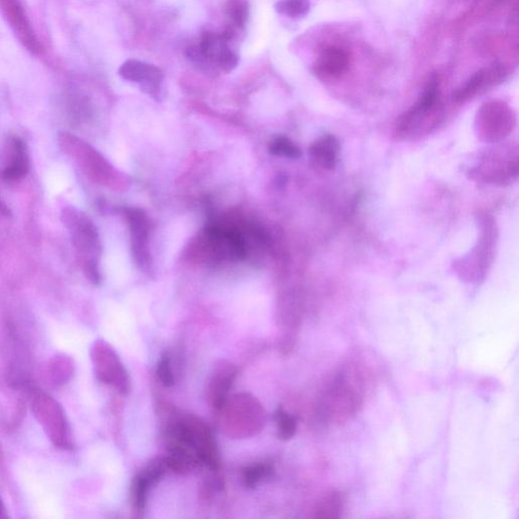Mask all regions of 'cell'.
I'll list each match as a JSON object with an SVG mask.
<instances>
[{
  "label": "cell",
  "instance_id": "19",
  "mask_svg": "<svg viewBox=\"0 0 519 519\" xmlns=\"http://www.w3.org/2000/svg\"><path fill=\"white\" fill-rule=\"evenodd\" d=\"M345 507V497L342 492L333 491L324 497L314 510L315 518H340Z\"/></svg>",
  "mask_w": 519,
  "mask_h": 519
},
{
  "label": "cell",
  "instance_id": "10",
  "mask_svg": "<svg viewBox=\"0 0 519 519\" xmlns=\"http://www.w3.org/2000/svg\"><path fill=\"white\" fill-rule=\"evenodd\" d=\"M118 75L125 81L136 84L152 98L160 99L165 81V74L160 67L145 61L129 59L120 66Z\"/></svg>",
  "mask_w": 519,
  "mask_h": 519
},
{
  "label": "cell",
  "instance_id": "12",
  "mask_svg": "<svg viewBox=\"0 0 519 519\" xmlns=\"http://www.w3.org/2000/svg\"><path fill=\"white\" fill-rule=\"evenodd\" d=\"M506 76V69L501 65L481 69L454 93L453 100L456 104L467 103L503 83Z\"/></svg>",
  "mask_w": 519,
  "mask_h": 519
},
{
  "label": "cell",
  "instance_id": "5",
  "mask_svg": "<svg viewBox=\"0 0 519 519\" xmlns=\"http://www.w3.org/2000/svg\"><path fill=\"white\" fill-rule=\"evenodd\" d=\"M467 175L472 181L490 186L505 187L515 183L518 178L517 144L487 149L469 169Z\"/></svg>",
  "mask_w": 519,
  "mask_h": 519
},
{
  "label": "cell",
  "instance_id": "9",
  "mask_svg": "<svg viewBox=\"0 0 519 519\" xmlns=\"http://www.w3.org/2000/svg\"><path fill=\"white\" fill-rule=\"evenodd\" d=\"M205 240L208 251L218 259L239 262L247 256L244 236L235 228L209 226L205 232Z\"/></svg>",
  "mask_w": 519,
  "mask_h": 519
},
{
  "label": "cell",
  "instance_id": "1",
  "mask_svg": "<svg viewBox=\"0 0 519 519\" xmlns=\"http://www.w3.org/2000/svg\"><path fill=\"white\" fill-rule=\"evenodd\" d=\"M377 367L363 352L349 355L324 383L320 397L324 424L339 426L354 419L364 408L376 384Z\"/></svg>",
  "mask_w": 519,
  "mask_h": 519
},
{
  "label": "cell",
  "instance_id": "8",
  "mask_svg": "<svg viewBox=\"0 0 519 519\" xmlns=\"http://www.w3.org/2000/svg\"><path fill=\"white\" fill-rule=\"evenodd\" d=\"M0 13L22 45L34 55H40L43 46L26 13L23 0H0Z\"/></svg>",
  "mask_w": 519,
  "mask_h": 519
},
{
  "label": "cell",
  "instance_id": "2",
  "mask_svg": "<svg viewBox=\"0 0 519 519\" xmlns=\"http://www.w3.org/2000/svg\"><path fill=\"white\" fill-rule=\"evenodd\" d=\"M478 237L464 256L453 263V270L464 283L479 285L485 281L496 257L499 228L494 215L480 211L476 215Z\"/></svg>",
  "mask_w": 519,
  "mask_h": 519
},
{
  "label": "cell",
  "instance_id": "23",
  "mask_svg": "<svg viewBox=\"0 0 519 519\" xmlns=\"http://www.w3.org/2000/svg\"><path fill=\"white\" fill-rule=\"evenodd\" d=\"M275 421L278 428V437L283 441L292 439L297 428L296 420L284 408H278L275 412Z\"/></svg>",
  "mask_w": 519,
  "mask_h": 519
},
{
  "label": "cell",
  "instance_id": "21",
  "mask_svg": "<svg viewBox=\"0 0 519 519\" xmlns=\"http://www.w3.org/2000/svg\"><path fill=\"white\" fill-rule=\"evenodd\" d=\"M274 7L279 15L290 17V19H298L309 14L311 2L310 0H278Z\"/></svg>",
  "mask_w": 519,
  "mask_h": 519
},
{
  "label": "cell",
  "instance_id": "3",
  "mask_svg": "<svg viewBox=\"0 0 519 519\" xmlns=\"http://www.w3.org/2000/svg\"><path fill=\"white\" fill-rule=\"evenodd\" d=\"M439 85L437 76L430 78L420 99L395 123V138L413 142L433 134L442 125L444 112Z\"/></svg>",
  "mask_w": 519,
  "mask_h": 519
},
{
  "label": "cell",
  "instance_id": "17",
  "mask_svg": "<svg viewBox=\"0 0 519 519\" xmlns=\"http://www.w3.org/2000/svg\"><path fill=\"white\" fill-rule=\"evenodd\" d=\"M225 14L227 17V25L224 32L233 41L240 38L249 21L250 5L248 0H226Z\"/></svg>",
  "mask_w": 519,
  "mask_h": 519
},
{
  "label": "cell",
  "instance_id": "20",
  "mask_svg": "<svg viewBox=\"0 0 519 519\" xmlns=\"http://www.w3.org/2000/svg\"><path fill=\"white\" fill-rule=\"evenodd\" d=\"M274 469L270 464H257L245 467L242 473V480L245 487L253 489L264 479L272 477Z\"/></svg>",
  "mask_w": 519,
  "mask_h": 519
},
{
  "label": "cell",
  "instance_id": "18",
  "mask_svg": "<svg viewBox=\"0 0 519 519\" xmlns=\"http://www.w3.org/2000/svg\"><path fill=\"white\" fill-rule=\"evenodd\" d=\"M13 151L11 163L8 164L3 175L7 181L20 180L29 171V157L23 140L14 139Z\"/></svg>",
  "mask_w": 519,
  "mask_h": 519
},
{
  "label": "cell",
  "instance_id": "16",
  "mask_svg": "<svg viewBox=\"0 0 519 519\" xmlns=\"http://www.w3.org/2000/svg\"><path fill=\"white\" fill-rule=\"evenodd\" d=\"M341 154L338 138L333 135H324L316 139L310 147V155L315 165L323 170L336 168Z\"/></svg>",
  "mask_w": 519,
  "mask_h": 519
},
{
  "label": "cell",
  "instance_id": "11",
  "mask_svg": "<svg viewBox=\"0 0 519 519\" xmlns=\"http://www.w3.org/2000/svg\"><path fill=\"white\" fill-rule=\"evenodd\" d=\"M94 359L96 375L103 383L116 386L121 393L129 391L128 374L113 349L103 342L96 343Z\"/></svg>",
  "mask_w": 519,
  "mask_h": 519
},
{
  "label": "cell",
  "instance_id": "25",
  "mask_svg": "<svg viewBox=\"0 0 519 519\" xmlns=\"http://www.w3.org/2000/svg\"><path fill=\"white\" fill-rule=\"evenodd\" d=\"M166 470H170L168 463H166V460L157 459L152 463H149L146 469L142 474L149 482V484H151V485L153 486L154 484L160 481L164 477V474L166 473Z\"/></svg>",
  "mask_w": 519,
  "mask_h": 519
},
{
  "label": "cell",
  "instance_id": "26",
  "mask_svg": "<svg viewBox=\"0 0 519 519\" xmlns=\"http://www.w3.org/2000/svg\"><path fill=\"white\" fill-rule=\"evenodd\" d=\"M156 374L162 384L166 386V388H171V386H173L175 380L172 371L171 358L168 354H163L160 360H158Z\"/></svg>",
  "mask_w": 519,
  "mask_h": 519
},
{
  "label": "cell",
  "instance_id": "13",
  "mask_svg": "<svg viewBox=\"0 0 519 519\" xmlns=\"http://www.w3.org/2000/svg\"><path fill=\"white\" fill-rule=\"evenodd\" d=\"M125 215L131 234L132 251L138 265L147 266L149 263L148 251V221L143 210L127 208Z\"/></svg>",
  "mask_w": 519,
  "mask_h": 519
},
{
  "label": "cell",
  "instance_id": "22",
  "mask_svg": "<svg viewBox=\"0 0 519 519\" xmlns=\"http://www.w3.org/2000/svg\"><path fill=\"white\" fill-rule=\"evenodd\" d=\"M269 153L274 156L294 158V160L302 156L301 149L292 140L284 136L272 140L269 145Z\"/></svg>",
  "mask_w": 519,
  "mask_h": 519
},
{
  "label": "cell",
  "instance_id": "6",
  "mask_svg": "<svg viewBox=\"0 0 519 519\" xmlns=\"http://www.w3.org/2000/svg\"><path fill=\"white\" fill-rule=\"evenodd\" d=\"M517 125L515 111L504 101L483 104L474 118V134L480 142L498 145L513 134Z\"/></svg>",
  "mask_w": 519,
  "mask_h": 519
},
{
  "label": "cell",
  "instance_id": "15",
  "mask_svg": "<svg viewBox=\"0 0 519 519\" xmlns=\"http://www.w3.org/2000/svg\"><path fill=\"white\" fill-rule=\"evenodd\" d=\"M236 373V368L232 364L223 362L216 365L209 386V397L216 409L221 410L225 404Z\"/></svg>",
  "mask_w": 519,
  "mask_h": 519
},
{
  "label": "cell",
  "instance_id": "24",
  "mask_svg": "<svg viewBox=\"0 0 519 519\" xmlns=\"http://www.w3.org/2000/svg\"><path fill=\"white\" fill-rule=\"evenodd\" d=\"M151 484L143 474H138L132 483V500L137 509H145L147 501V494Z\"/></svg>",
  "mask_w": 519,
  "mask_h": 519
},
{
  "label": "cell",
  "instance_id": "4",
  "mask_svg": "<svg viewBox=\"0 0 519 519\" xmlns=\"http://www.w3.org/2000/svg\"><path fill=\"white\" fill-rule=\"evenodd\" d=\"M232 41L224 31H205L187 49V58L200 72L231 74L240 63V56L231 46Z\"/></svg>",
  "mask_w": 519,
  "mask_h": 519
},
{
  "label": "cell",
  "instance_id": "14",
  "mask_svg": "<svg viewBox=\"0 0 519 519\" xmlns=\"http://www.w3.org/2000/svg\"><path fill=\"white\" fill-rule=\"evenodd\" d=\"M350 65L348 52L339 46L325 47L316 59L314 72L325 79H336L347 73Z\"/></svg>",
  "mask_w": 519,
  "mask_h": 519
},
{
  "label": "cell",
  "instance_id": "7",
  "mask_svg": "<svg viewBox=\"0 0 519 519\" xmlns=\"http://www.w3.org/2000/svg\"><path fill=\"white\" fill-rule=\"evenodd\" d=\"M64 216L65 217V223L70 233L73 234L75 248L79 251V254L85 257L84 269L87 278H89L93 284H99L100 274L98 267H96V262L90 258L96 249H98V232H96L90 219L85 216L69 214L68 210L65 211Z\"/></svg>",
  "mask_w": 519,
  "mask_h": 519
}]
</instances>
